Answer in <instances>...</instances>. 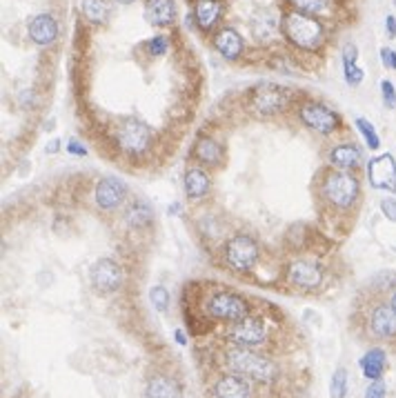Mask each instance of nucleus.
Returning <instances> with one entry per match:
<instances>
[{
  "label": "nucleus",
  "instance_id": "nucleus-1",
  "mask_svg": "<svg viewBox=\"0 0 396 398\" xmlns=\"http://www.w3.org/2000/svg\"><path fill=\"white\" fill-rule=\"evenodd\" d=\"M361 200V180L352 172L323 165L314 178V202L319 214L332 218L354 212Z\"/></svg>",
  "mask_w": 396,
  "mask_h": 398
},
{
  "label": "nucleus",
  "instance_id": "nucleus-2",
  "mask_svg": "<svg viewBox=\"0 0 396 398\" xmlns=\"http://www.w3.org/2000/svg\"><path fill=\"white\" fill-rule=\"evenodd\" d=\"M352 327L370 340L396 343V310L381 296V292L370 287L365 298L356 301Z\"/></svg>",
  "mask_w": 396,
  "mask_h": 398
},
{
  "label": "nucleus",
  "instance_id": "nucleus-3",
  "mask_svg": "<svg viewBox=\"0 0 396 398\" xmlns=\"http://www.w3.org/2000/svg\"><path fill=\"white\" fill-rule=\"evenodd\" d=\"M280 31L290 47L301 54H319L327 40L325 20L290 7L280 14Z\"/></svg>",
  "mask_w": 396,
  "mask_h": 398
},
{
  "label": "nucleus",
  "instance_id": "nucleus-4",
  "mask_svg": "<svg viewBox=\"0 0 396 398\" xmlns=\"http://www.w3.org/2000/svg\"><path fill=\"white\" fill-rule=\"evenodd\" d=\"M296 96H294L287 87L261 83L254 85L243 98V107L252 113L254 118H276L283 113L296 109Z\"/></svg>",
  "mask_w": 396,
  "mask_h": 398
},
{
  "label": "nucleus",
  "instance_id": "nucleus-5",
  "mask_svg": "<svg viewBox=\"0 0 396 398\" xmlns=\"http://www.w3.org/2000/svg\"><path fill=\"white\" fill-rule=\"evenodd\" d=\"M225 365L230 372L241 374L252 383H271L278 379V365L269 356L254 351L252 347L230 345L225 349Z\"/></svg>",
  "mask_w": 396,
  "mask_h": 398
},
{
  "label": "nucleus",
  "instance_id": "nucleus-6",
  "mask_svg": "<svg viewBox=\"0 0 396 398\" xmlns=\"http://www.w3.org/2000/svg\"><path fill=\"white\" fill-rule=\"evenodd\" d=\"M294 116L303 125L305 129H310L319 136H334L338 132H345V125L341 113L334 111L330 105H325L321 100L314 98H303L296 102V109H294Z\"/></svg>",
  "mask_w": 396,
  "mask_h": 398
},
{
  "label": "nucleus",
  "instance_id": "nucleus-7",
  "mask_svg": "<svg viewBox=\"0 0 396 398\" xmlns=\"http://www.w3.org/2000/svg\"><path fill=\"white\" fill-rule=\"evenodd\" d=\"M111 141L116 150L129 158L145 156L154 145V132L152 127L141 118H122L111 127Z\"/></svg>",
  "mask_w": 396,
  "mask_h": 398
},
{
  "label": "nucleus",
  "instance_id": "nucleus-8",
  "mask_svg": "<svg viewBox=\"0 0 396 398\" xmlns=\"http://www.w3.org/2000/svg\"><path fill=\"white\" fill-rule=\"evenodd\" d=\"M221 256H223L225 267L230 271L247 274V271H252L258 265V260H261V245H258V241L252 234L236 232L223 241Z\"/></svg>",
  "mask_w": 396,
  "mask_h": 398
},
{
  "label": "nucleus",
  "instance_id": "nucleus-9",
  "mask_svg": "<svg viewBox=\"0 0 396 398\" xmlns=\"http://www.w3.org/2000/svg\"><path fill=\"white\" fill-rule=\"evenodd\" d=\"M207 312L212 318H216V321L232 325V323H239V321H243V318L250 316V303H247V298L243 296V294L223 289V292H216L209 298Z\"/></svg>",
  "mask_w": 396,
  "mask_h": 398
},
{
  "label": "nucleus",
  "instance_id": "nucleus-10",
  "mask_svg": "<svg viewBox=\"0 0 396 398\" xmlns=\"http://www.w3.org/2000/svg\"><path fill=\"white\" fill-rule=\"evenodd\" d=\"M285 276H287V282L294 285L301 292H314L323 285L325 280V269L319 260L314 258H294L287 263L285 267Z\"/></svg>",
  "mask_w": 396,
  "mask_h": 398
},
{
  "label": "nucleus",
  "instance_id": "nucleus-11",
  "mask_svg": "<svg viewBox=\"0 0 396 398\" xmlns=\"http://www.w3.org/2000/svg\"><path fill=\"white\" fill-rule=\"evenodd\" d=\"M129 198V187L125 180L114 178V176H105L100 178L96 187H94V202L100 212L105 214H114L118 212L122 205Z\"/></svg>",
  "mask_w": 396,
  "mask_h": 398
},
{
  "label": "nucleus",
  "instance_id": "nucleus-12",
  "mask_svg": "<svg viewBox=\"0 0 396 398\" xmlns=\"http://www.w3.org/2000/svg\"><path fill=\"white\" fill-rule=\"evenodd\" d=\"M189 161L191 165H198L207 172H219V169L225 167V161H228V152L221 141L212 138V136H200V138L194 141L189 150Z\"/></svg>",
  "mask_w": 396,
  "mask_h": 398
},
{
  "label": "nucleus",
  "instance_id": "nucleus-13",
  "mask_svg": "<svg viewBox=\"0 0 396 398\" xmlns=\"http://www.w3.org/2000/svg\"><path fill=\"white\" fill-rule=\"evenodd\" d=\"M89 282L98 294H114L122 285V267L118 260L103 256L89 267Z\"/></svg>",
  "mask_w": 396,
  "mask_h": 398
},
{
  "label": "nucleus",
  "instance_id": "nucleus-14",
  "mask_svg": "<svg viewBox=\"0 0 396 398\" xmlns=\"http://www.w3.org/2000/svg\"><path fill=\"white\" fill-rule=\"evenodd\" d=\"M228 338L232 340L234 345H243V347H263L267 343V332L261 321L247 316L239 323H232L228 327Z\"/></svg>",
  "mask_w": 396,
  "mask_h": 398
},
{
  "label": "nucleus",
  "instance_id": "nucleus-15",
  "mask_svg": "<svg viewBox=\"0 0 396 398\" xmlns=\"http://www.w3.org/2000/svg\"><path fill=\"white\" fill-rule=\"evenodd\" d=\"M212 47L221 58H225L228 63H236L245 51V42H243V36L239 33V29L223 25L212 33Z\"/></svg>",
  "mask_w": 396,
  "mask_h": 398
},
{
  "label": "nucleus",
  "instance_id": "nucleus-16",
  "mask_svg": "<svg viewBox=\"0 0 396 398\" xmlns=\"http://www.w3.org/2000/svg\"><path fill=\"white\" fill-rule=\"evenodd\" d=\"M367 180L374 189L396 191V161L392 154H381L367 163Z\"/></svg>",
  "mask_w": 396,
  "mask_h": 398
},
{
  "label": "nucleus",
  "instance_id": "nucleus-17",
  "mask_svg": "<svg viewBox=\"0 0 396 398\" xmlns=\"http://www.w3.org/2000/svg\"><path fill=\"white\" fill-rule=\"evenodd\" d=\"M363 163V154H361L358 147L349 141V143H338L332 145L330 150L325 152V165H330L334 169H343V172H356Z\"/></svg>",
  "mask_w": 396,
  "mask_h": 398
},
{
  "label": "nucleus",
  "instance_id": "nucleus-18",
  "mask_svg": "<svg viewBox=\"0 0 396 398\" xmlns=\"http://www.w3.org/2000/svg\"><path fill=\"white\" fill-rule=\"evenodd\" d=\"M225 14L223 0H194V9H191V18H194L196 27L203 33H214L221 25V18Z\"/></svg>",
  "mask_w": 396,
  "mask_h": 398
},
{
  "label": "nucleus",
  "instance_id": "nucleus-19",
  "mask_svg": "<svg viewBox=\"0 0 396 398\" xmlns=\"http://www.w3.org/2000/svg\"><path fill=\"white\" fill-rule=\"evenodd\" d=\"M214 398H254L252 381L241 376V374H225L212 388Z\"/></svg>",
  "mask_w": 396,
  "mask_h": 398
},
{
  "label": "nucleus",
  "instance_id": "nucleus-20",
  "mask_svg": "<svg viewBox=\"0 0 396 398\" xmlns=\"http://www.w3.org/2000/svg\"><path fill=\"white\" fill-rule=\"evenodd\" d=\"M183 189L189 200H203L212 191V172L198 165H189L183 174Z\"/></svg>",
  "mask_w": 396,
  "mask_h": 398
},
{
  "label": "nucleus",
  "instance_id": "nucleus-21",
  "mask_svg": "<svg viewBox=\"0 0 396 398\" xmlns=\"http://www.w3.org/2000/svg\"><path fill=\"white\" fill-rule=\"evenodd\" d=\"M27 33L33 45H38V47H49V45H54L56 38H58V22H56V18L52 14H38L29 20Z\"/></svg>",
  "mask_w": 396,
  "mask_h": 398
},
{
  "label": "nucleus",
  "instance_id": "nucleus-22",
  "mask_svg": "<svg viewBox=\"0 0 396 398\" xmlns=\"http://www.w3.org/2000/svg\"><path fill=\"white\" fill-rule=\"evenodd\" d=\"M250 31L252 36L261 42V45H269L274 42L278 36H283L280 31V18L276 14H271V11H261V14H256L252 20H250Z\"/></svg>",
  "mask_w": 396,
  "mask_h": 398
},
{
  "label": "nucleus",
  "instance_id": "nucleus-23",
  "mask_svg": "<svg viewBox=\"0 0 396 398\" xmlns=\"http://www.w3.org/2000/svg\"><path fill=\"white\" fill-rule=\"evenodd\" d=\"M143 14L152 27L167 29L172 27L176 20V5L174 0H145Z\"/></svg>",
  "mask_w": 396,
  "mask_h": 398
},
{
  "label": "nucleus",
  "instance_id": "nucleus-24",
  "mask_svg": "<svg viewBox=\"0 0 396 398\" xmlns=\"http://www.w3.org/2000/svg\"><path fill=\"white\" fill-rule=\"evenodd\" d=\"M122 221L127 223L132 232H147L154 225V209L145 200H132L127 209L122 212Z\"/></svg>",
  "mask_w": 396,
  "mask_h": 398
},
{
  "label": "nucleus",
  "instance_id": "nucleus-25",
  "mask_svg": "<svg viewBox=\"0 0 396 398\" xmlns=\"http://www.w3.org/2000/svg\"><path fill=\"white\" fill-rule=\"evenodd\" d=\"M285 5L321 20H330L336 14V0H285Z\"/></svg>",
  "mask_w": 396,
  "mask_h": 398
},
{
  "label": "nucleus",
  "instance_id": "nucleus-26",
  "mask_svg": "<svg viewBox=\"0 0 396 398\" xmlns=\"http://www.w3.org/2000/svg\"><path fill=\"white\" fill-rule=\"evenodd\" d=\"M147 398H185L180 385L172 379L165 376V374H156L147 383Z\"/></svg>",
  "mask_w": 396,
  "mask_h": 398
},
{
  "label": "nucleus",
  "instance_id": "nucleus-27",
  "mask_svg": "<svg viewBox=\"0 0 396 398\" xmlns=\"http://www.w3.org/2000/svg\"><path fill=\"white\" fill-rule=\"evenodd\" d=\"M361 369H363V376L370 381H379L383 376V372L388 367V354L386 349L381 347H372L365 351V356L358 360Z\"/></svg>",
  "mask_w": 396,
  "mask_h": 398
},
{
  "label": "nucleus",
  "instance_id": "nucleus-28",
  "mask_svg": "<svg viewBox=\"0 0 396 398\" xmlns=\"http://www.w3.org/2000/svg\"><path fill=\"white\" fill-rule=\"evenodd\" d=\"M343 76H345V83L352 87L361 85L365 78L363 70L358 67V49L354 42H347L343 47Z\"/></svg>",
  "mask_w": 396,
  "mask_h": 398
},
{
  "label": "nucleus",
  "instance_id": "nucleus-29",
  "mask_svg": "<svg viewBox=\"0 0 396 398\" xmlns=\"http://www.w3.org/2000/svg\"><path fill=\"white\" fill-rule=\"evenodd\" d=\"M81 9L92 25H103L109 18V0H81Z\"/></svg>",
  "mask_w": 396,
  "mask_h": 398
},
{
  "label": "nucleus",
  "instance_id": "nucleus-30",
  "mask_svg": "<svg viewBox=\"0 0 396 398\" xmlns=\"http://www.w3.org/2000/svg\"><path fill=\"white\" fill-rule=\"evenodd\" d=\"M354 122H356V129L361 132V136L365 138V143H367L370 150L377 152L379 147H381V138H379V134H377V129H374V125H372L367 118H356Z\"/></svg>",
  "mask_w": 396,
  "mask_h": 398
},
{
  "label": "nucleus",
  "instance_id": "nucleus-31",
  "mask_svg": "<svg viewBox=\"0 0 396 398\" xmlns=\"http://www.w3.org/2000/svg\"><path fill=\"white\" fill-rule=\"evenodd\" d=\"M150 301H152V305H154V310H156V312L165 314V312L169 310V303H172V296H169L167 287H163V285H154V287L150 289Z\"/></svg>",
  "mask_w": 396,
  "mask_h": 398
},
{
  "label": "nucleus",
  "instance_id": "nucleus-32",
  "mask_svg": "<svg viewBox=\"0 0 396 398\" xmlns=\"http://www.w3.org/2000/svg\"><path fill=\"white\" fill-rule=\"evenodd\" d=\"M345 392H347V372L345 367H338L330 381V398H345Z\"/></svg>",
  "mask_w": 396,
  "mask_h": 398
},
{
  "label": "nucleus",
  "instance_id": "nucleus-33",
  "mask_svg": "<svg viewBox=\"0 0 396 398\" xmlns=\"http://www.w3.org/2000/svg\"><path fill=\"white\" fill-rule=\"evenodd\" d=\"M143 49L145 54H150V56H165L169 51V38L167 36H152V38H147L143 42Z\"/></svg>",
  "mask_w": 396,
  "mask_h": 398
},
{
  "label": "nucleus",
  "instance_id": "nucleus-34",
  "mask_svg": "<svg viewBox=\"0 0 396 398\" xmlns=\"http://www.w3.org/2000/svg\"><path fill=\"white\" fill-rule=\"evenodd\" d=\"M381 96H383V102H386L388 109L396 107V89L390 81H381Z\"/></svg>",
  "mask_w": 396,
  "mask_h": 398
},
{
  "label": "nucleus",
  "instance_id": "nucleus-35",
  "mask_svg": "<svg viewBox=\"0 0 396 398\" xmlns=\"http://www.w3.org/2000/svg\"><path fill=\"white\" fill-rule=\"evenodd\" d=\"M381 212L388 221L396 223V200L394 198H383L381 200Z\"/></svg>",
  "mask_w": 396,
  "mask_h": 398
},
{
  "label": "nucleus",
  "instance_id": "nucleus-36",
  "mask_svg": "<svg viewBox=\"0 0 396 398\" xmlns=\"http://www.w3.org/2000/svg\"><path fill=\"white\" fill-rule=\"evenodd\" d=\"M365 398H386V383H383L381 379L372 381V385L365 392Z\"/></svg>",
  "mask_w": 396,
  "mask_h": 398
},
{
  "label": "nucleus",
  "instance_id": "nucleus-37",
  "mask_svg": "<svg viewBox=\"0 0 396 398\" xmlns=\"http://www.w3.org/2000/svg\"><path fill=\"white\" fill-rule=\"evenodd\" d=\"M381 63L396 72V51L390 49V47H383V49H381Z\"/></svg>",
  "mask_w": 396,
  "mask_h": 398
},
{
  "label": "nucleus",
  "instance_id": "nucleus-38",
  "mask_svg": "<svg viewBox=\"0 0 396 398\" xmlns=\"http://www.w3.org/2000/svg\"><path fill=\"white\" fill-rule=\"evenodd\" d=\"M67 152H70L72 156H87V147L78 138H72L70 143H67Z\"/></svg>",
  "mask_w": 396,
  "mask_h": 398
},
{
  "label": "nucleus",
  "instance_id": "nucleus-39",
  "mask_svg": "<svg viewBox=\"0 0 396 398\" xmlns=\"http://www.w3.org/2000/svg\"><path fill=\"white\" fill-rule=\"evenodd\" d=\"M386 27H388L390 38H396V18H394V16H388V18H386Z\"/></svg>",
  "mask_w": 396,
  "mask_h": 398
},
{
  "label": "nucleus",
  "instance_id": "nucleus-40",
  "mask_svg": "<svg viewBox=\"0 0 396 398\" xmlns=\"http://www.w3.org/2000/svg\"><path fill=\"white\" fill-rule=\"evenodd\" d=\"M58 143H61V141H52V145L47 147V154H56V152H58V147H61Z\"/></svg>",
  "mask_w": 396,
  "mask_h": 398
},
{
  "label": "nucleus",
  "instance_id": "nucleus-41",
  "mask_svg": "<svg viewBox=\"0 0 396 398\" xmlns=\"http://www.w3.org/2000/svg\"><path fill=\"white\" fill-rule=\"evenodd\" d=\"M178 212H180V202H174V205H169V214H174V216H178Z\"/></svg>",
  "mask_w": 396,
  "mask_h": 398
},
{
  "label": "nucleus",
  "instance_id": "nucleus-42",
  "mask_svg": "<svg viewBox=\"0 0 396 398\" xmlns=\"http://www.w3.org/2000/svg\"><path fill=\"white\" fill-rule=\"evenodd\" d=\"M176 340H178V343H180V345H185V343H187V340H185V334H183V332H180V329H178V332H176Z\"/></svg>",
  "mask_w": 396,
  "mask_h": 398
},
{
  "label": "nucleus",
  "instance_id": "nucleus-43",
  "mask_svg": "<svg viewBox=\"0 0 396 398\" xmlns=\"http://www.w3.org/2000/svg\"><path fill=\"white\" fill-rule=\"evenodd\" d=\"M388 301H390V305H392L394 310H396V287L392 289V294H390V298H388Z\"/></svg>",
  "mask_w": 396,
  "mask_h": 398
},
{
  "label": "nucleus",
  "instance_id": "nucleus-44",
  "mask_svg": "<svg viewBox=\"0 0 396 398\" xmlns=\"http://www.w3.org/2000/svg\"><path fill=\"white\" fill-rule=\"evenodd\" d=\"M114 3H118V5H132V3H136V0H114Z\"/></svg>",
  "mask_w": 396,
  "mask_h": 398
}]
</instances>
